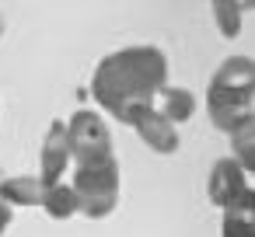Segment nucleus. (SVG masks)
I'll list each match as a JSON object with an SVG mask.
<instances>
[{
    "label": "nucleus",
    "instance_id": "7ed1b4c3",
    "mask_svg": "<svg viewBox=\"0 0 255 237\" xmlns=\"http://www.w3.org/2000/svg\"><path fill=\"white\" fill-rule=\"evenodd\" d=\"M70 188L77 195V213H84L91 220L109 216L119 202V164H116V157L74 164Z\"/></svg>",
    "mask_w": 255,
    "mask_h": 237
},
{
    "label": "nucleus",
    "instance_id": "f257e3e1",
    "mask_svg": "<svg viewBox=\"0 0 255 237\" xmlns=\"http://www.w3.org/2000/svg\"><path fill=\"white\" fill-rule=\"evenodd\" d=\"M168 80V60L154 46H129L105 56L91 77L95 101L119 122H133L143 108H150L154 94Z\"/></svg>",
    "mask_w": 255,
    "mask_h": 237
},
{
    "label": "nucleus",
    "instance_id": "423d86ee",
    "mask_svg": "<svg viewBox=\"0 0 255 237\" xmlns=\"http://www.w3.org/2000/svg\"><path fill=\"white\" fill-rule=\"evenodd\" d=\"M39 164H42V174H39L42 185H56V181H63V174H67V167H70L67 122H53V126H49V133H46V140H42Z\"/></svg>",
    "mask_w": 255,
    "mask_h": 237
},
{
    "label": "nucleus",
    "instance_id": "f8f14e48",
    "mask_svg": "<svg viewBox=\"0 0 255 237\" xmlns=\"http://www.w3.org/2000/svg\"><path fill=\"white\" fill-rule=\"evenodd\" d=\"M245 14H248V4H234V0H217V4H213V18H217L224 39H234L241 32Z\"/></svg>",
    "mask_w": 255,
    "mask_h": 237
},
{
    "label": "nucleus",
    "instance_id": "39448f33",
    "mask_svg": "<svg viewBox=\"0 0 255 237\" xmlns=\"http://www.w3.org/2000/svg\"><path fill=\"white\" fill-rule=\"evenodd\" d=\"M67 143H70V160L88 164V160H105L112 157V133L98 112H74L67 122Z\"/></svg>",
    "mask_w": 255,
    "mask_h": 237
},
{
    "label": "nucleus",
    "instance_id": "ddd939ff",
    "mask_svg": "<svg viewBox=\"0 0 255 237\" xmlns=\"http://www.w3.org/2000/svg\"><path fill=\"white\" fill-rule=\"evenodd\" d=\"M224 237H255V220L248 213H224Z\"/></svg>",
    "mask_w": 255,
    "mask_h": 237
},
{
    "label": "nucleus",
    "instance_id": "20e7f679",
    "mask_svg": "<svg viewBox=\"0 0 255 237\" xmlns=\"http://www.w3.org/2000/svg\"><path fill=\"white\" fill-rule=\"evenodd\" d=\"M206 192H210V202L220 206L224 213H248L255 216V192H252V178L227 157V160H217L213 171H210V181H206Z\"/></svg>",
    "mask_w": 255,
    "mask_h": 237
},
{
    "label": "nucleus",
    "instance_id": "f03ea898",
    "mask_svg": "<svg viewBox=\"0 0 255 237\" xmlns=\"http://www.w3.org/2000/svg\"><path fill=\"white\" fill-rule=\"evenodd\" d=\"M252 91H255V67L248 56H231L217 67L210 87H206V108L210 122L224 133H234L238 126L252 122Z\"/></svg>",
    "mask_w": 255,
    "mask_h": 237
},
{
    "label": "nucleus",
    "instance_id": "1a4fd4ad",
    "mask_svg": "<svg viewBox=\"0 0 255 237\" xmlns=\"http://www.w3.org/2000/svg\"><path fill=\"white\" fill-rule=\"evenodd\" d=\"M42 192H46V185L35 174H18V178L0 181V199H4L11 209L14 206H42Z\"/></svg>",
    "mask_w": 255,
    "mask_h": 237
},
{
    "label": "nucleus",
    "instance_id": "0eeeda50",
    "mask_svg": "<svg viewBox=\"0 0 255 237\" xmlns=\"http://www.w3.org/2000/svg\"><path fill=\"white\" fill-rule=\"evenodd\" d=\"M129 126L140 133V140H143L154 154H175V150H178V133H175V126L164 122L161 115H154V108H143Z\"/></svg>",
    "mask_w": 255,
    "mask_h": 237
},
{
    "label": "nucleus",
    "instance_id": "6e6552de",
    "mask_svg": "<svg viewBox=\"0 0 255 237\" xmlns=\"http://www.w3.org/2000/svg\"><path fill=\"white\" fill-rule=\"evenodd\" d=\"M150 108H154V115H161L164 122L178 126V122H189V119H192L196 98H192V91H185V87H168V84H164V87L154 94Z\"/></svg>",
    "mask_w": 255,
    "mask_h": 237
},
{
    "label": "nucleus",
    "instance_id": "4468645a",
    "mask_svg": "<svg viewBox=\"0 0 255 237\" xmlns=\"http://www.w3.org/2000/svg\"><path fill=\"white\" fill-rule=\"evenodd\" d=\"M7 227H11V206H7L4 199H0V234H4Z\"/></svg>",
    "mask_w": 255,
    "mask_h": 237
},
{
    "label": "nucleus",
    "instance_id": "9b49d317",
    "mask_svg": "<svg viewBox=\"0 0 255 237\" xmlns=\"http://www.w3.org/2000/svg\"><path fill=\"white\" fill-rule=\"evenodd\" d=\"M231 147H234V157L231 160L252 178V171H255V119L245 122V126H238L231 133Z\"/></svg>",
    "mask_w": 255,
    "mask_h": 237
},
{
    "label": "nucleus",
    "instance_id": "9d476101",
    "mask_svg": "<svg viewBox=\"0 0 255 237\" xmlns=\"http://www.w3.org/2000/svg\"><path fill=\"white\" fill-rule=\"evenodd\" d=\"M42 209L53 216V220H70L77 213V195L67 181H56V185H46L42 192Z\"/></svg>",
    "mask_w": 255,
    "mask_h": 237
},
{
    "label": "nucleus",
    "instance_id": "2eb2a0df",
    "mask_svg": "<svg viewBox=\"0 0 255 237\" xmlns=\"http://www.w3.org/2000/svg\"><path fill=\"white\" fill-rule=\"evenodd\" d=\"M0 28H4V25H0Z\"/></svg>",
    "mask_w": 255,
    "mask_h": 237
}]
</instances>
